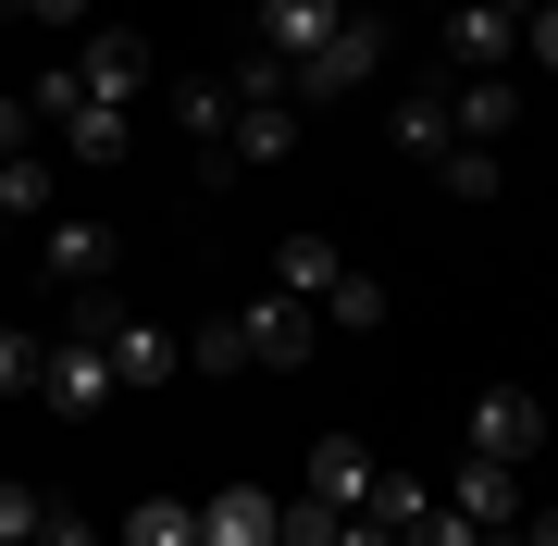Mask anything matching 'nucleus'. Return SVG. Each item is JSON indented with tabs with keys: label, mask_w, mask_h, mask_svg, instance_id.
I'll return each mask as SVG.
<instances>
[{
	"label": "nucleus",
	"mask_w": 558,
	"mask_h": 546,
	"mask_svg": "<svg viewBox=\"0 0 558 546\" xmlns=\"http://www.w3.org/2000/svg\"><path fill=\"white\" fill-rule=\"evenodd\" d=\"M360 75H385V25H373V13H348L311 62H286V100H299V112H311V100H348Z\"/></svg>",
	"instance_id": "1"
},
{
	"label": "nucleus",
	"mask_w": 558,
	"mask_h": 546,
	"mask_svg": "<svg viewBox=\"0 0 558 546\" xmlns=\"http://www.w3.org/2000/svg\"><path fill=\"white\" fill-rule=\"evenodd\" d=\"M38 398L62 410V423H100V410L124 398V373H112V348H100V336H62V348H50V373H38Z\"/></svg>",
	"instance_id": "2"
},
{
	"label": "nucleus",
	"mask_w": 558,
	"mask_h": 546,
	"mask_svg": "<svg viewBox=\"0 0 558 546\" xmlns=\"http://www.w3.org/2000/svg\"><path fill=\"white\" fill-rule=\"evenodd\" d=\"M472 447L534 472L546 460V398H534V385H484V398H472Z\"/></svg>",
	"instance_id": "3"
},
{
	"label": "nucleus",
	"mask_w": 558,
	"mask_h": 546,
	"mask_svg": "<svg viewBox=\"0 0 558 546\" xmlns=\"http://www.w3.org/2000/svg\"><path fill=\"white\" fill-rule=\"evenodd\" d=\"M75 100H112V112L149 100V38H137V25H100V38L75 50Z\"/></svg>",
	"instance_id": "4"
},
{
	"label": "nucleus",
	"mask_w": 558,
	"mask_h": 546,
	"mask_svg": "<svg viewBox=\"0 0 558 546\" xmlns=\"http://www.w3.org/2000/svg\"><path fill=\"white\" fill-rule=\"evenodd\" d=\"M236 324H248V361H260V373H299L311 348H323V311H311V299H286V286H260Z\"/></svg>",
	"instance_id": "5"
},
{
	"label": "nucleus",
	"mask_w": 558,
	"mask_h": 546,
	"mask_svg": "<svg viewBox=\"0 0 558 546\" xmlns=\"http://www.w3.org/2000/svg\"><path fill=\"white\" fill-rule=\"evenodd\" d=\"M521 62V13L497 0H447V75H509Z\"/></svg>",
	"instance_id": "6"
},
{
	"label": "nucleus",
	"mask_w": 558,
	"mask_h": 546,
	"mask_svg": "<svg viewBox=\"0 0 558 546\" xmlns=\"http://www.w3.org/2000/svg\"><path fill=\"white\" fill-rule=\"evenodd\" d=\"M299 485H311V497H336L348 522H360V509H373V485H385V460H373L360 435H323L311 460H299Z\"/></svg>",
	"instance_id": "7"
},
{
	"label": "nucleus",
	"mask_w": 558,
	"mask_h": 546,
	"mask_svg": "<svg viewBox=\"0 0 558 546\" xmlns=\"http://www.w3.org/2000/svg\"><path fill=\"white\" fill-rule=\"evenodd\" d=\"M38 262L62 286H112V223H87V211H50L38 223Z\"/></svg>",
	"instance_id": "8"
},
{
	"label": "nucleus",
	"mask_w": 558,
	"mask_h": 546,
	"mask_svg": "<svg viewBox=\"0 0 558 546\" xmlns=\"http://www.w3.org/2000/svg\"><path fill=\"white\" fill-rule=\"evenodd\" d=\"M385 137H398L410 162H447L459 149V100L447 87H398V100H385Z\"/></svg>",
	"instance_id": "9"
},
{
	"label": "nucleus",
	"mask_w": 558,
	"mask_h": 546,
	"mask_svg": "<svg viewBox=\"0 0 558 546\" xmlns=\"http://www.w3.org/2000/svg\"><path fill=\"white\" fill-rule=\"evenodd\" d=\"M447 509H472L484 534H521V460H484V447H472L459 485H447Z\"/></svg>",
	"instance_id": "10"
},
{
	"label": "nucleus",
	"mask_w": 558,
	"mask_h": 546,
	"mask_svg": "<svg viewBox=\"0 0 558 546\" xmlns=\"http://www.w3.org/2000/svg\"><path fill=\"white\" fill-rule=\"evenodd\" d=\"M286 522V497H260V485H211L199 497V546H274Z\"/></svg>",
	"instance_id": "11"
},
{
	"label": "nucleus",
	"mask_w": 558,
	"mask_h": 546,
	"mask_svg": "<svg viewBox=\"0 0 558 546\" xmlns=\"http://www.w3.org/2000/svg\"><path fill=\"white\" fill-rule=\"evenodd\" d=\"M174 124L199 137L211 174H236V162H223V137H236V75H186V87H174Z\"/></svg>",
	"instance_id": "12"
},
{
	"label": "nucleus",
	"mask_w": 558,
	"mask_h": 546,
	"mask_svg": "<svg viewBox=\"0 0 558 546\" xmlns=\"http://www.w3.org/2000/svg\"><path fill=\"white\" fill-rule=\"evenodd\" d=\"M336 25H348V0H260V50L274 62H311Z\"/></svg>",
	"instance_id": "13"
},
{
	"label": "nucleus",
	"mask_w": 558,
	"mask_h": 546,
	"mask_svg": "<svg viewBox=\"0 0 558 546\" xmlns=\"http://www.w3.org/2000/svg\"><path fill=\"white\" fill-rule=\"evenodd\" d=\"M124 149H137V112H112V100H75V112H62V162H87V174H112Z\"/></svg>",
	"instance_id": "14"
},
{
	"label": "nucleus",
	"mask_w": 558,
	"mask_h": 546,
	"mask_svg": "<svg viewBox=\"0 0 558 546\" xmlns=\"http://www.w3.org/2000/svg\"><path fill=\"white\" fill-rule=\"evenodd\" d=\"M100 348H112V373H124V385H161V373H186V348L161 336L149 311H112V336H100Z\"/></svg>",
	"instance_id": "15"
},
{
	"label": "nucleus",
	"mask_w": 558,
	"mask_h": 546,
	"mask_svg": "<svg viewBox=\"0 0 558 546\" xmlns=\"http://www.w3.org/2000/svg\"><path fill=\"white\" fill-rule=\"evenodd\" d=\"M447 100H459V137H472V149H497L521 124V87L509 75H447Z\"/></svg>",
	"instance_id": "16"
},
{
	"label": "nucleus",
	"mask_w": 558,
	"mask_h": 546,
	"mask_svg": "<svg viewBox=\"0 0 558 546\" xmlns=\"http://www.w3.org/2000/svg\"><path fill=\"white\" fill-rule=\"evenodd\" d=\"M336 274H348V262H336V236H286L260 286H286V299H311V311H323V286H336Z\"/></svg>",
	"instance_id": "17"
},
{
	"label": "nucleus",
	"mask_w": 558,
	"mask_h": 546,
	"mask_svg": "<svg viewBox=\"0 0 558 546\" xmlns=\"http://www.w3.org/2000/svg\"><path fill=\"white\" fill-rule=\"evenodd\" d=\"M323 324H336V336H385V286L373 274H336V286H323Z\"/></svg>",
	"instance_id": "18"
},
{
	"label": "nucleus",
	"mask_w": 558,
	"mask_h": 546,
	"mask_svg": "<svg viewBox=\"0 0 558 546\" xmlns=\"http://www.w3.org/2000/svg\"><path fill=\"white\" fill-rule=\"evenodd\" d=\"M124 546H199V509L186 497H137L124 509Z\"/></svg>",
	"instance_id": "19"
},
{
	"label": "nucleus",
	"mask_w": 558,
	"mask_h": 546,
	"mask_svg": "<svg viewBox=\"0 0 558 546\" xmlns=\"http://www.w3.org/2000/svg\"><path fill=\"white\" fill-rule=\"evenodd\" d=\"M0 211H13V223H50V162H38V149L0 162Z\"/></svg>",
	"instance_id": "20"
},
{
	"label": "nucleus",
	"mask_w": 558,
	"mask_h": 546,
	"mask_svg": "<svg viewBox=\"0 0 558 546\" xmlns=\"http://www.w3.org/2000/svg\"><path fill=\"white\" fill-rule=\"evenodd\" d=\"M336 534H348V509H336V497H311V485L286 497V522H274V546H336Z\"/></svg>",
	"instance_id": "21"
},
{
	"label": "nucleus",
	"mask_w": 558,
	"mask_h": 546,
	"mask_svg": "<svg viewBox=\"0 0 558 546\" xmlns=\"http://www.w3.org/2000/svg\"><path fill=\"white\" fill-rule=\"evenodd\" d=\"M373 522H385V534H398V546H410L422 522H435V497H422V485H410V472H385V485H373Z\"/></svg>",
	"instance_id": "22"
},
{
	"label": "nucleus",
	"mask_w": 558,
	"mask_h": 546,
	"mask_svg": "<svg viewBox=\"0 0 558 546\" xmlns=\"http://www.w3.org/2000/svg\"><path fill=\"white\" fill-rule=\"evenodd\" d=\"M38 373H50V348L25 324H0V398H38Z\"/></svg>",
	"instance_id": "23"
},
{
	"label": "nucleus",
	"mask_w": 558,
	"mask_h": 546,
	"mask_svg": "<svg viewBox=\"0 0 558 546\" xmlns=\"http://www.w3.org/2000/svg\"><path fill=\"white\" fill-rule=\"evenodd\" d=\"M435 174L459 186V199H497V186H509V162H497V149H472V137H459V149H447Z\"/></svg>",
	"instance_id": "24"
},
{
	"label": "nucleus",
	"mask_w": 558,
	"mask_h": 546,
	"mask_svg": "<svg viewBox=\"0 0 558 546\" xmlns=\"http://www.w3.org/2000/svg\"><path fill=\"white\" fill-rule=\"evenodd\" d=\"M186 361H199V373H248V324H199Z\"/></svg>",
	"instance_id": "25"
},
{
	"label": "nucleus",
	"mask_w": 558,
	"mask_h": 546,
	"mask_svg": "<svg viewBox=\"0 0 558 546\" xmlns=\"http://www.w3.org/2000/svg\"><path fill=\"white\" fill-rule=\"evenodd\" d=\"M38 522H50L38 485H0V546H38Z\"/></svg>",
	"instance_id": "26"
},
{
	"label": "nucleus",
	"mask_w": 558,
	"mask_h": 546,
	"mask_svg": "<svg viewBox=\"0 0 558 546\" xmlns=\"http://www.w3.org/2000/svg\"><path fill=\"white\" fill-rule=\"evenodd\" d=\"M410 546H509V534H484V522H472V509H447V497H435V522H422Z\"/></svg>",
	"instance_id": "27"
},
{
	"label": "nucleus",
	"mask_w": 558,
	"mask_h": 546,
	"mask_svg": "<svg viewBox=\"0 0 558 546\" xmlns=\"http://www.w3.org/2000/svg\"><path fill=\"white\" fill-rule=\"evenodd\" d=\"M13 149H38V100H25V87L0 100V162H13Z\"/></svg>",
	"instance_id": "28"
},
{
	"label": "nucleus",
	"mask_w": 558,
	"mask_h": 546,
	"mask_svg": "<svg viewBox=\"0 0 558 546\" xmlns=\"http://www.w3.org/2000/svg\"><path fill=\"white\" fill-rule=\"evenodd\" d=\"M521 62H546V75H558V0H546V13H521Z\"/></svg>",
	"instance_id": "29"
},
{
	"label": "nucleus",
	"mask_w": 558,
	"mask_h": 546,
	"mask_svg": "<svg viewBox=\"0 0 558 546\" xmlns=\"http://www.w3.org/2000/svg\"><path fill=\"white\" fill-rule=\"evenodd\" d=\"M38 546H100V522H75V509H50V522H38Z\"/></svg>",
	"instance_id": "30"
},
{
	"label": "nucleus",
	"mask_w": 558,
	"mask_h": 546,
	"mask_svg": "<svg viewBox=\"0 0 558 546\" xmlns=\"http://www.w3.org/2000/svg\"><path fill=\"white\" fill-rule=\"evenodd\" d=\"M25 13H38V25H87V0H25Z\"/></svg>",
	"instance_id": "31"
},
{
	"label": "nucleus",
	"mask_w": 558,
	"mask_h": 546,
	"mask_svg": "<svg viewBox=\"0 0 558 546\" xmlns=\"http://www.w3.org/2000/svg\"><path fill=\"white\" fill-rule=\"evenodd\" d=\"M521 546H558V509H521Z\"/></svg>",
	"instance_id": "32"
},
{
	"label": "nucleus",
	"mask_w": 558,
	"mask_h": 546,
	"mask_svg": "<svg viewBox=\"0 0 558 546\" xmlns=\"http://www.w3.org/2000/svg\"><path fill=\"white\" fill-rule=\"evenodd\" d=\"M336 546H398V534H385V522H373V509H360V522H348V534H336Z\"/></svg>",
	"instance_id": "33"
},
{
	"label": "nucleus",
	"mask_w": 558,
	"mask_h": 546,
	"mask_svg": "<svg viewBox=\"0 0 558 546\" xmlns=\"http://www.w3.org/2000/svg\"><path fill=\"white\" fill-rule=\"evenodd\" d=\"M497 13H546V0H497Z\"/></svg>",
	"instance_id": "34"
},
{
	"label": "nucleus",
	"mask_w": 558,
	"mask_h": 546,
	"mask_svg": "<svg viewBox=\"0 0 558 546\" xmlns=\"http://www.w3.org/2000/svg\"><path fill=\"white\" fill-rule=\"evenodd\" d=\"M0 248H13V211H0Z\"/></svg>",
	"instance_id": "35"
},
{
	"label": "nucleus",
	"mask_w": 558,
	"mask_h": 546,
	"mask_svg": "<svg viewBox=\"0 0 558 546\" xmlns=\"http://www.w3.org/2000/svg\"><path fill=\"white\" fill-rule=\"evenodd\" d=\"M422 13H447V0H422Z\"/></svg>",
	"instance_id": "36"
},
{
	"label": "nucleus",
	"mask_w": 558,
	"mask_h": 546,
	"mask_svg": "<svg viewBox=\"0 0 558 546\" xmlns=\"http://www.w3.org/2000/svg\"><path fill=\"white\" fill-rule=\"evenodd\" d=\"M509 546H521V534H509Z\"/></svg>",
	"instance_id": "37"
}]
</instances>
